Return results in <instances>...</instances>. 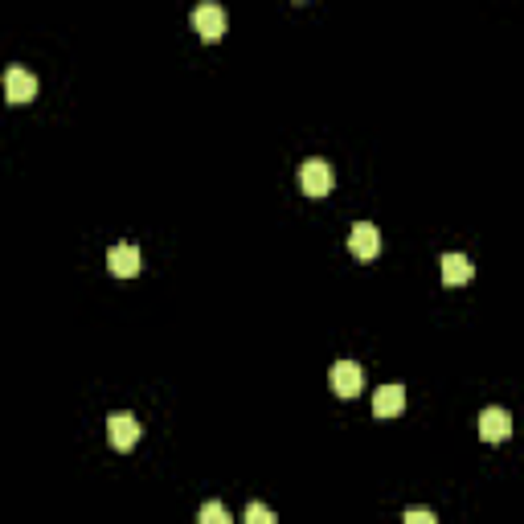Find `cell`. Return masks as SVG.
I'll use <instances>...</instances> for the list:
<instances>
[{"mask_svg":"<svg viewBox=\"0 0 524 524\" xmlns=\"http://www.w3.org/2000/svg\"><path fill=\"white\" fill-rule=\"evenodd\" d=\"M471 275H476V266L467 254H443V283L463 287V283H471Z\"/></svg>","mask_w":524,"mask_h":524,"instance_id":"obj_10","label":"cell"},{"mask_svg":"<svg viewBox=\"0 0 524 524\" xmlns=\"http://www.w3.org/2000/svg\"><path fill=\"white\" fill-rule=\"evenodd\" d=\"M197 524H230V512H225V504L209 500V504H201V512H197Z\"/></svg>","mask_w":524,"mask_h":524,"instance_id":"obj_11","label":"cell"},{"mask_svg":"<svg viewBox=\"0 0 524 524\" xmlns=\"http://www.w3.org/2000/svg\"><path fill=\"white\" fill-rule=\"evenodd\" d=\"M332 389H336L340 398H357L360 389H365V369H360L357 360H336L332 365Z\"/></svg>","mask_w":524,"mask_h":524,"instance_id":"obj_3","label":"cell"},{"mask_svg":"<svg viewBox=\"0 0 524 524\" xmlns=\"http://www.w3.org/2000/svg\"><path fill=\"white\" fill-rule=\"evenodd\" d=\"M139 435H144V427H139L136 414H111L107 418V438L115 451H131L139 443Z\"/></svg>","mask_w":524,"mask_h":524,"instance_id":"obj_2","label":"cell"},{"mask_svg":"<svg viewBox=\"0 0 524 524\" xmlns=\"http://www.w3.org/2000/svg\"><path fill=\"white\" fill-rule=\"evenodd\" d=\"M4 95H9V103H30V98H38V78L25 66H9L4 70Z\"/></svg>","mask_w":524,"mask_h":524,"instance_id":"obj_6","label":"cell"},{"mask_svg":"<svg viewBox=\"0 0 524 524\" xmlns=\"http://www.w3.org/2000/svg\"><path fill=\"white\" fill-rule=\"evenodd\" d=\"M300 185L308 197H328L332 185H336V173H332V165L324 160V156H311V160H303V168H300Z\"/></svg>","mask_w":524,"mask_h":524,"instance_id":"obj_1","label":"cell"},{"mask_svg":"<svg viewBox=\"0 0 524 524\" xmlns=\"http://www.w3.org/2000/svg\"><path fill=\"white\" fill-rule=\"evenodd\" d=\"M189 21H193V30L201 33V41H217L225 33V13L222 4H197L193 13H189Z\"/></svg>","mask_w":524,"mask_h":524,"instance_id":"obj_4","label":"cell"},{"mask_svg":"<svg viewBox=\"0 0 524 524\" xmlns=\"http://www.w3.org/2000/svg\"><path fill=\"white\" fill-rule=\"evenodd\" d=\"M246 524H275V512L266 504H250L246 508Z\"/></svg>","mask_w":524,"mask_h":524,"instance_id":"obj_12","label":"cell"},{"mask_svg":"<svg viewBox=\"0 0 524 524\" xmlns=\"http://www.w3.org/2000/svg\"><path fill=\"white\" fill-rule=\"evenodd\" d=\"M401 524H438V516L430 512V508H410V512L401 516Z\"/></svg>","mask_w":524,"mask_h":524,"instance_id":"obj_13","label":"cell"},{"mask_svg":"<svg viewBox=\"0 0 524 524\" xmlns=\"http://www.w3.org/2000/svg\"><path fill=\"white\" fill-rule=\"evenodd\" d=\"M107 266H111V275H119V279H131V275H139V246H131V242L111 246Z\"/></svg>","mask_w":524,"mask_h":524,"instance_id":"obj_8","label":"cell"},{"mask_svg":"<svg viewBox=\"0 0 524 524\" xmlns=\"http://www.w3.org/2000/svg\"><path fill=\"white\" fill-rule=\"evenodd\" d=\"M349 250L357 254L360 262L373 258V254L381 250V233H377V225H373V222H357V225H352V233H349Z\"/></svg>","mask_w":524,"mask_h":524,"instance_id":"obj_7","label":"cell"},{"mask_svg":"<svg viewBox=\"0 0 524 524\" xmlns=\"http://www.w3.org/2000/svg\"><path fill=\"white\" fill-rule=\"evenodd\" d=\"M406 410V389L401 385H381L377 393H373V414L377 418H393Z\"/></svg>","mask_w":524,"mask_h":524,"instance_id":"obj_9","label":"cell"},{"mask_svg":"<svg viewBox=\"0 0 524 524\" xmlns=\"http://www.w3.org/2000/svg\"><path fill=\"white\" fill-rule=\"evenodd\" d=\"M508 435H512V414L504 406H487L479 414V438L484 443H504Z\"/></svg>","mask_w":524,"mask_h":524,"instance_id":"obj_5","label":"cell"}]
</instances>
